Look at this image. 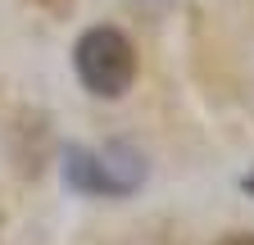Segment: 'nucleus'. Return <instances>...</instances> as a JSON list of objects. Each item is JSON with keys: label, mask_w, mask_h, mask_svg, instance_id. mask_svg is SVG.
<instances>
[{"label": "nucleus", "mask_w": 254, "mask_h": 245, "mask_svg": "<svg viewBox=\"0 0 254 245\" xmlns=\"http://www.w3.org/2000/svg\"><path fill=\"white\" fill-rule=\"evenodd\" d=\"M245 191H254V173H250V177H245Z\"/></svg>", "instance_id": "20e7f679"}, {"label": "nucleus", "mask_w": 254, "mask_h": 245, "mask_svg": "<svg viewBox=\"0 0 254 245\" xmlns=\"http://www.w3.org/2000/svg\"><path fill=\"white\" fill-rule=\"evenodd\" d=\"M218 245H254V232H236V236H222Z\"/></svg>", "instance_id": "7ed1b4c3"}, {"label": "nucleus", "mask_w": 254, "mask_h": 245, "mask_svg": "<svg viewBox=\"0 0 254 245\" xmlns=\"http://www.w3.org/2000/svg\"><path fill=\"white\" fill-rule=\"evenodd\" d=\"M73 68H77V82L91 96L114 100L136 82V46L118 27H105V23L86 27L73 46Z\"/></svg>", "instance_id": "f257e3e1"}, {"label": "nucleus", "mask_w": 254, "mask_h": 245, "mask_svg": "<svg viewBox=\"0 0 254 245\" xmlns=\"http://www.w3.org/2000/svg\"><path fill=\"white\" fill-rule=\"evenodd\" d=\"M123 150H109V159L105 155H95V150L86 145H68V155H64V177H68V186L82 191V195H127V191H136L141 186V173L145 164H123Z\"/></svg>", "instance_id": "f03ea898"}]
</instances>
